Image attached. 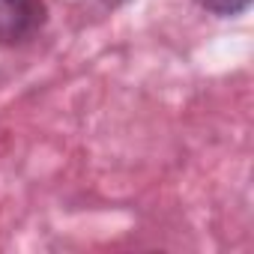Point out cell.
<instances>
[{"instance_id":"obj_1","label":"cell","mask_w":254,"mask_h":254,"mask_svg":"<svg viewBox=\"0 0 254 254\" xmlns=\"http://www.w3.org/2000/svg\"><path fill=\"white\" fill-rule=\"evenodd\" d=\"M48 18L45 0H0V45L33 39Z\"/></svg>"},{"instance_id":"obj_2","label":"cell","mask_w":254,"mask_h":254,"mask_svg":"<svg viewBox=\"0 0 254 254\" xmlns=\"http://www.w3.org/2000/svg\"><path fill=\"white\" fill-rule=\"evenodd\" d=\"M194 3L218 18H233V15H242L248 6H251V0H194Z\"/></svg>"},{"instance_id":"obj_3","label":"cell","mask_w":254,"mask_h":254,"mask_svg":"<svg viewBox=\"0 0 254 254\" xmlns=\"http://www.w3.org/2000/svg\"><path fill=\"white\" fill-rule=\"evenodd\" d=\"M99 3H105V6H123V3H129V0H99Z\"/></svg>"}]
</instances>
